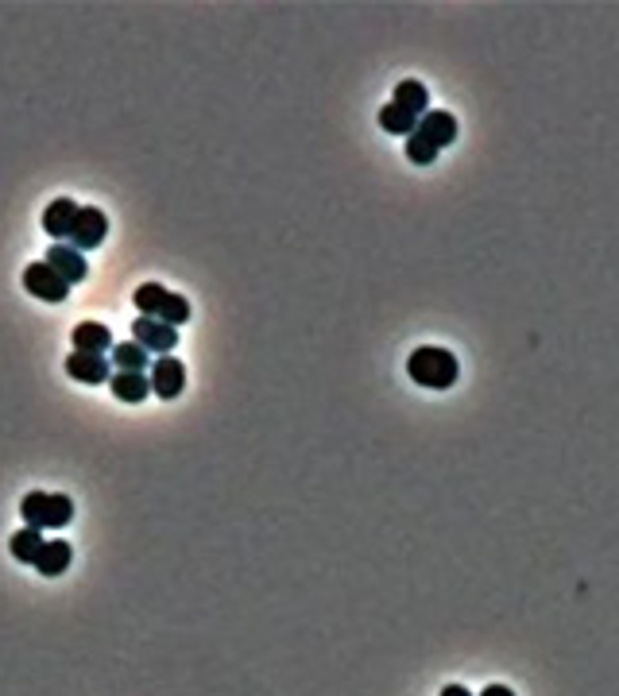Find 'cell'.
Returning a JSON list of instances; mask_svg holds the SVG:
<instances>
[{"mask_svg": "<svg viewBox=\"0 0 619 696\" xmlns=\"http://www.w3.org/2000/svg\"><path fill=\"white\" fill-rule=\"evenodd\" d=\"M407 376L418 383V387H430V391H445L453 387L457 376H461V364L449 348H434V345H422L411 352L407 360Z\"/></svg>", "mask_w": 619, "mask_h": 696, "instance_id": "cell-1", "label": "cell"}, {"mask_svg": "<svg viewBox=\"0 0 619 696\" xmlns=\"http://www.w3.org/2000/svg\"><path fill=\"white\" fill-rule=\"evenodd\" d=\"M132 302H136L140 318H155V321H163V325H171V329L190 321V302H186V294H175V290L159 287V283L136 287Z\"/></svg>", "mask_w": 619, "mask_h": 696, "instance_id": "cell-2", "label": "cell"}, {"mask_svg": "<svg viewBox=\"0 0 619 696\" xmlns=\"http://www.w3.org/2000/svg\"><path fill=\"white\" fill-rule=\"evenodd\" d=\"M20 515H24V526L31 530H62L66 522L74 519V503L70 495H55V492H31L20 499Z\"/></svg>", "mask_w": 619, "mask_h": 696, "instance_id": "cell-3", "label": "cell"}, {"mask_svg": "<svg viewBox=\"0 0 619 696\" xmlns=\"http://www.w3.org/2000/svg\"><path fill=\"white\" fill-rule=\"evenodd\" d=\"M105 236H109V217L101 213V209H93V205H78V213H74V225H70V244L78 248V252H93V248H101L105 244Z\"/></svg>", "mask_w": 619, "mask_h": 696, "instance_id": "cell-4", "label": "cell"}, {"mask_svg": "<svg viewBox=\"0 0 619 696\" xmlns=\"http://www.w3.org/2000/svg\"><path fill=\"white\" fill-rule=\"evenodd\" d=\"M148 387L159 399H178L186 387V364L178 356H159L148 368Z\"/></svg>", "mask_w": 619, "mask_h": 696, "instance_id": "cell-5", "label": "cell"}, {"mask_svg": "<svg viewBox=\"0 0 619 696\" xmlns=\"http://www.w3.org/2000/svg\"><path fill=\"white\" fill-rule=\"evenodd\" d=\"M24 290L43 298V302H66L70 298V287L62 283V275H55L47 263H28L24 267Z\"/></svg>", "mask_w": 619, "mask_h": 696, "instance_id": "cell-6", "label": "cell"}, {"mask_svg": "<svg viewBox=\"0 0 619 696\" xmlns=\"http://www.w3.org/2000/svg\"><path fill=\"white\" fill-rule=\"evenodd\" d=\"M132 341L140 348H148L151 356H167L178 345V329H171V325H163V321L155 318H136L132 321Z\"/></svg>", "mask_w": 619, "mask_h": 696, "instance_id": "cell-7", "label": "cell"}, {"mask_svg": "<svg viewBox=\"0 0 619 696\" xmlns=\"http://www.w3.org/2000/svg\"><path fill=\"white\" fill-rule=\"evenodd\" d=\"M47 267L62 275V283L66 287H74V283H82L89 275V263H86V252H78L74 244H51V252H47Z\"/></svg>", "mask_w": 619, "mask_h": 696, "instance_id": "cell-8", "label": "cell"}, {"mask_svg": "<svg viewBox=\"0 0 619 696\" xmlns=\"http://www.w3.org/2000/svg\"><path fill=\"white\" fill-rule=\"evenodd\" d=\"M414 132L426 136L430 144L442 151V147H449L457 140V116L442 113V109H426V113L418 116V128H414Z\"/></svg>", "mask_w": 619, "mask_h": 696, "instance_id": "cell-9", "label": "cell"}, {"mask_svg": "<svg viewBox=\"0 0 619 696\" xmlns=\"http://www.w3.org/2000/svg\"><path fill=\"white\" fill-rule=\"evenodd\" d=\"M70 345L74 352H89V356H105L113 348V333L109 325H97V321H78L74 333H70Z\"/></svg>", "mask_w": 619, "mask_h": 696, "instance_id": "cell-10", "label": "cell"}, {"mask_svg": "<svg viewBox=\"0 0 619 696\" xmlns=\"http://www.w3.org/2000/svg\"><path fill=\"white\" fill-rule=\"evenodd\" d=\"M66 376L78 383H109V356H89V352H70L66 356Z\"/></svg>", "mask_w": 619, "mask_h": 696, "instance_id": "cell-11", "label": "cell"}, {"mask_svg": "<svg viewBox=\"0 0 619 696\" xmlns=\"http://www.w3.org/2000/svg\"><path fill=\"white\" fill-rule=\"evenodd\" d=\"M70 557H74V550H70V542H62V538H51V542H43L39 546V553H35V573L39 577H62L66 569H70Z\"/></svg>", "mask_w": 619, "mask_h": 696, "instance_id": "cell-12", "label": "cell"}, {"mask_svg": "<svg viewBox=\"0 0 619 696\" xmlns=\"http://www.w3.org/2000/svg\"><path fill=\"white\" fill-rule=\"evenodd\" d=\"M74 213H78V202L55 198V202L43 209V232H51L55 244H66L70 240V225H74Z\"/></svg>", "mask_w": 619, "mask_h": 696, "instance_id": "cell-13", "label": "cell"}, {"mask_svg": "<svg viewBox=\"0 0 619 696\" xmlns=\"http://www.w3.org/2000/svg\"><path fill=\"white\" fill-rule=\"evenodd\" d=\"M109 387L120 403H144L151 395L148 372H117V376H109Z\"/></svg>", "mask_w": 619, "mask_h": 696, "instance_id": "cell-14", "label": "cell"}, {"mask_svg": "<svg viewBox=\"0 0 619 696\" xmlns=\"http://www.w3.org/2000/svg\"><path fill=\"white\" fill-rule=\"evenodd\" d=\"M391 105H399V109H407L411 116H422L430 109V93L422 82H411V78H403L399 86H395V97H391Z\"/></svg>", "mask_w": 619, "mask_h": 696, "instance_id": "cell-15", "label": "cell"}, {"mask_svg": "<svg viewBox=\"0 0 619 696\" xmlns=\"http://www.w3.org/2000/svg\"><path fill=\"white\" fill-rule=\"evenodd\" d=\"M109 352H113L117 372H148L151 368V352L148 348H140L136 341H120V345H113Z\"/></svg>", "mask_w": 619, "mask_h": 696, "instance_id": "cell-16", "label": "cell"}, {"mask_svg": "<svg viewBox=\"0 0 619 696\" xmlns=\"http://www.w3.org/2000/svg\"><path fill=\"white\" fill-rule=\"evenodd\" d=\"M380 128H384V132H391V136H414L418 116H411L407 109H399V105H391V101H387L384 109H380Z\"/></svg>", "mask_w": 619, "mask_h": 696, "instance_id": "cell-17", "label": "cell"}, {"mask_svg": "<svg viewBox=\"0 0 619 696\" xmlns=\"http://www.w3.org/2000/svg\"><path fill=\"white\" fill-rule=\"evenodd\" d=\"M43 542H47V538H43L39 530H31V526H24V530H16V534L8 538V550H12V557H16V561H24V565H31Z\"/></svg>", "mask_w": 619, "mask_h": 696, "instance_id": "cell-18", "label": "cell"}, {"mask_svg": "<svg viewBox=\"0 0 619 696\" xmlns=\"http://www.w3.org/2000/svg\"><path fill=\"white\" fill-rule=\"evenodd\" d=\"M407 159H411V163H418V167H426V163H434V159H438V147L430 144L426 136H418V132H414V136H407Z\"/></svg>", "mask_w": 619, "mask_h": 696, "instance_id": "cell-19", "label": "cell"}, {"mask_svg": "<svg viewBox=\"0 0 619 696\" xmlns=\"http://www.w3.org/2000/svg\"><path fill=\"white\" fill-rule=\"evenodd\" d=\"M442 696H476V693H469L465 685H445L442 689Z\"/></svg>", "mask_w": 619, "mask_h": 696, "instance_id": "cell-20", "label": "cell"}, {"mask_svg": "<svg viewBox=\"0 0 619 696\" xmlns=\"http://www.w3.org/2000/svg\"><path fill=\"white\" fill-rule=\"evenodd\" d=\"M480 696H515V693H511L507 685H488V689H484Z\"/></svg>", "mask_w": 619, "mask_h": 696, "instance_id": "cell-21", "label": "cell"}]
</instances>
